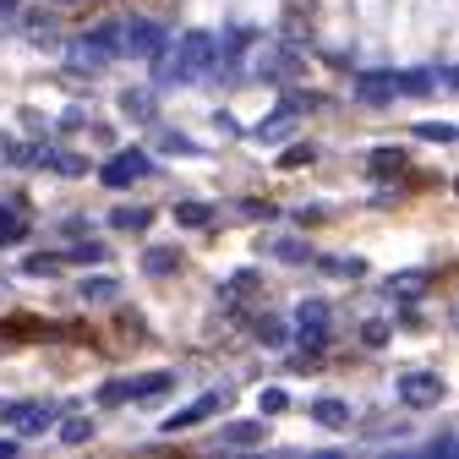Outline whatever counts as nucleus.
I'll return each mask as SVG.
<instances>
[{
    "label": "nucleus",
    "instance_id": "18",
    "mask_svg": "<svg viewBox=\"0 0 459 459\" xmlns=\"http://www.w3.org/2000/svg\"><path fill=\"white\" fill-rule=\"evenodd\" d=\"M399 164H405V153H399V148H372V159H367L372 176H388V169H399Z\"/></svg>",
    "mask_w": 459,
    "mask_h": 459
},
{
    "label": "nucleus",
    "instance_id": "13",
    "mask_svg": "<svg viewBox=\"0 0 459 459\" xmlns=\"http://www.w3.org/2000/svg\"><path fill=\"white\" fill-rule=\"evenodd\" d=\"M169 383H176V372H148V377H132V383H126V399H153V394H164Z\"/></svg>",
    "mask_w": 459,
    "mask_h": 459
},
{
    "label": "nucleus",
    "instance_id": "24",
    "mask_svg": "<svg viewBox=\"0 0 459 459\" xmlns=\"http://www.w3.org/2000/svg\"><path fill=\"white\" fill-rule=\"evenodd\" d=\"M416 137H421V143H454V126H448V121H421Z\"/></svg>",
    "mask_w": 459,
    "mask_h": 459
},
{
    "label": "nucleus",
    "instance_id": "3",
    "mask_svg": "<svg viewBox=\"0 0 459 459\" xmlns=\"http://www.w3.org/2000/svg\"><path fill=\"white\" fill-rule=\"evenodd\" d=\"M153 176V159L143 153V148H121L104 169H99V181L109 186V192H126V186H137V181H148Z\"/></svg>",
    "mask_w": 459,
    "mask_h": 459
},
{
    "label": "nucleus",
    "instance_id": "17",
    "mask_svg": "<svg viewBox=\"0 0 459 459\" xmlns=\"http://www.w3.org/2000/svg\"><path fill=\"white\" fill-rule=\"evenodd\" d=\"M121 109L132 115V121H153V99H148L143 88H126V93H121Z\"/></svg>",
    "mask_w": 459,
    "mask_h": 459
},
{
    "label": "nucleus",
    "instance_id": "21",
    "mask_svg": "<svg viewBox=\"0 0 459 459\" xmlns=\"http://www.w3.org/2000/svg\"><path fill=\"white\" fill-rule=\"evenodd\" d=\"M252 333L268 344V351H273V344H284V323H279V317H257V323H252Z\"/></svg>",
    "mask_w": 459,
    "mask_h": 459
},
{
    "label": "nucleus",
    "instance_id": "19",
    "mask_svg": "<svg viewBox=\"0 0 459 459\" xmlns=\"http://www.w3.org/2000/svg\"><path fill=\"white\" fill-rule=\"evenodd\" d=\"M148 219H153L148 208H115V213H109L115 230H148Z\"/></svg>",
    "mask_w": 459,
    "mask_h": 459
},
{
    "label": "nucleus",
    "instance_id": "25",
    "mask_svg": "<svg viewBox=\"0 0 459 459\" xmlns=\"http://www.w3.org/2000/svg\"><path fill=\"white\" fill-rule=\"evenodd\" d=\"M22 273H33V279H44V273H61V257L39 252V257H28V263H22Z\"/></svg>",
    "mask_w": 459,
    "mask_h": 459
},
{
    "label": "nucleus",
    "instance_id": "9",
    "mask_svg": "<svg viewBox=\"0 0 459 459\" xmlns=\"http://www.w3.org/2000/svg\"><path fill=\"white\" fill-rule=\"evenodd\" d=\"M28 241V213L17 203H0V247H22Z\"/></svg>",
    "mask_w": 459,
    "mask_h": 459
},
{
    "label": "nucleus",
    "instance_id": "4",
    "mask_svg": "<svg viewBox=\"0 0 459 459\" xmlns=\"http://www.w3.org/2000/svg\"><path fill=\"white\" fill-rule=\"evenodd\" d=\"M115 55H121V49H115V28H99V33H88V39H77L66 49V66L72 72H104Z\"/></svg>",
    "mask_w": 459,
    "mask_h": 459
},
{
    "label": "nucleus",
    "instance_id": "22",
    "mask_svg": "<svg viewBox=\"0 0 459 459\" xmlns=\"http://www.w3.org/2000/svg\"><path fill=\"white\" fill-rule=\"evenodd\" d=\"M61 437H66V443H88V437H93V416H72V421H61Z\"/></svg>",
    "mask_w": 459,
    "mask_h": 459
},
{
    "label": "nucleus",
    "instance_id": "7",
    "mask_svg": "<svg viewBox=\"0 0 459 459\" xmlns=\"http://www.w3.org/2000/svg\"><path fill=\"white\" fill-rule=\"evenodd\" d=\"M296 323H301V339H307V351H317V344L328 339V301H323V296L301 301V307H296Z\"/></svg>",
    "mask_w": 459,
    "mask_h": 459
},
{
    "label": "nucleus",
    "instance_id": "11",
    "mask_svg": "<svg viewBox=\"0 0 459 459\" xmlns=\"http://www.w3.org/2000/svg\"><path fill=\"white\" fill-rule=\"evenodd\" d=\"M219 443H224V448H252V443H263V416H257V421H230V427L219 432Z\"/></svg>",
    "mask_w": 459,
    "mask_h": 459
},
{
    "label": "nucleus",
    "instance_id": "27",
    "mask_svg": "<svg viewBox=\"0 0 459 459\" xmlns=\"http://www.w3.org/2000/svg\"><path fill=\"white\" fill-rule=\"evenodd\" d=\"M279 164H284V169H301V164H312V143H296V148L284 153Z\"/></svg>",
    "mask_w": 459,
    "mask_h": 459
},
{
    "label": "nucleus",
    "instance_id": "10",
    "mask_svg": "<svg viewBox=\"0 0 459 459\" xmlns=\"http://www.w3.org/2000/svg\"><path fill=\"white\" fill-rule=\"evenodd\" d=\"M176 268H181V252L176 247H148L143 252V273L148 279H164V273H176Z\"/></svg>",
    "mask_w": 459,
    "mask_h": 459
},
{
    "label": "nucleus",
    "instance_id": "14",
    "mask_svg": "<svg viewBox=\"0 0 459 459\" xmlns=\"http://www.w3.org/2000/svg\"><path fill=\"white\" fill-rule=\"evenodd\" d=\"M312 416L323 427H351V405H344V399H312Z\"/></svg>",
    "mask_w": 459,
    "mask_h": 459
},
{
    "label": "nucleus",
    "instance_id": "20",
    "mask_svg": "<svg viewBox=\"0 0 459 459\" xmlns=\"http://www.w3.org/2000/svg\"><path fill=\"white\" fill-rule=\"evenodd\" d=\"M284 405H290V394H284V388H263V394H257V416H263V421L279 416Z\"/></svg>",
    "mask_w": 459,
    "mask_h": 459
},
{
    "label": "nucleus",
    "instance_id": "26",
    "mask_svg": "<svg viewBox=\"0 0 459 459\" xmlns=\"http://www.w3.org/2000/svg\"><path fill=\"white\" fill-rule=\"evenodd\" d=\"M394 290L399 296H421L427 290V273H394Z\"/></svg>",
    "mask_w": 459,
    "mask_h": 459
},
{
    "label": "nucleus",
    "instance_id": "12",
    "mask_svg": "<svg viewBox=\"0 0 459 459\" xmlns=\"http://www.w3.org/2000/svg\"><path fill=\"white\" fill-rule=\"evenodd\" d=\"M77 296L82 301H115V296H121V279H115V273H93V279L77 284Z\"/></svg>",
    "mask_w": 459,
    "mask_h": 459
},
{
    "label": "nucleus",
    "instance_id": "2",
    "mask_svg": "<svg viewBox=\"0 0 459 459\" xmlns=\"http://www.w3.org/2000/svg\"><path fill=\"white\" fill-rule=\"evenodd\" d=\"M115 49L132 55V61H159L164 55V28L148 17H132L126 28H115Z\"/></svg>",
    "mask_w": 459,
    "mask_h": 459
},
{
    "label": "nucleus",
    "instance_id": "29",
    "mask_svg": "<svg viewBox=\"0 0 459 459\" xmlns=\"http://www.w3.org/2000/svg\"><path fill=\"white\" fill-rule=\"evenodd\" d=\"M273 252H279L284 263H307V247H301V241H290V236H284V241H279Z\"/></svg>",
    "mask_w": 459,
    "mask_h": 459
},
{
    "label": "nucleus",
    "instance_id": "8",
    "mask_svg": "<svg viewBox=\"0 0 459 459\" xmlns=\"http://www.w3.org/2000/svg\"><path fill=\"white\" fill-rule=\"evenodd\" d=\"M351 93H356L361 104H388V99H394V72H361Z\"/></svg>",
    "mask_w": 459,
    "mask_h": 459
},
{
    "label": "nucleus",
    "instance_id": "5",
    "mask_svg": "<svg viewBox=\"0 0 459 459\" xmlns=\"http://www.w3.org/2000/svg\"><path fill=\"white\" fill-rule=\"evenodd\" d=\"M443 399V377L427 372V367H411V372H399V405H411V411H432Z\"/></svg>",
    "mask_w": 459,
    "mask_h": 459
},
{
    "label": "nucleus",
    "instance_id": "15",
    "mask_svg": "<svg viewBox=\"0 0 459 459\" xmlns=\"http://www.w3.org/2000/svg\"><path fill=\"white\" fill-rule=\"evenodd\" d=\"M176 224H181V230H203V224H213V203H176Z\"/></svg>",
    "mask_w": 459,
    "mask_h": 459
},
{
    "label": "nucleus",
    "instance_id": "23",
    "mask_svg": "<svg viewBox=\"0 0 459 459\" xmlns=\"http://www.w3.org/2000/svg\"><path fill=\"white\" fill-rule=\"evenodd\" d=\"M432 88V72H405V77H394V93H427Z\"/></svg>",
    "mask_w": 459,
    "mask_h": 459
},
{
    "label": "nucleus",
    "instance_id": "1",
    "mask_svg": "<svg viewBox=\"0 0 459 459\" xmlns=\"http://www.w3.org/2000/svg\"><path fill=\"white\" fill-rule=\"evenodd\" d=\"M213 55H219L213 33L192 28V33H181V44H176V49H169V61L159 66V77H164V82H197V77L213 66Z\"/></svg>",
    "mask_w": 459,
    "mask_h": 459
},
{
    "label": "nucleus",
    "instance_id": "16",
    "mask_svg": "<svg viewBox=\"0 0 459 459\" xmlns=\"http://www.w3.org/2000/svg\"><path fill=\"white\" fill-rule=\"evenodd\" d=\"M290 126H296V104H284V109L273 115V121H263V126H257V143H279Z\"/></svg>",
    "mask_w": 459,
    "mask_h": 459
},
{
    "label": "nucleus",
    "instance_id": "6",
    "mask_svg": "<svg viewBox=\"0 0 459 459\" xmlns=\"http://www.w3.org/2000/svg\"><path fill=\"white\" fill-rule=\"evenodd\" d=\"M219 405H224V394H219V388H208V394H197V399H192V405H181L176 416H164V432H169V437H176V432H192V427H197V421H208Z\"/></svg>",
    "mask_w": 459,
    "mask_h": 459
},
{
    "label": "nucleus",
    "instance_id": "30",
    "mask_svg": "<svg viewBox=\"0 0 459 459\" xmlns=\"http://www.w3.org/2000/svg\"><path fill=\"white\" fill-rule=\"evenodd\" d=\"M361 339H367V344H383V339H388V328H383V323H367V333H361Z\"/></svg>",
    "mask_w": 459,
    "mask_h": 459
},
{
    "label": "nucleus",
    "instance_id": "28",
    "mask_svg": "<svg viewBox=\"0 0 459 459\" xmlns=\"http://www.w3.org/2000/svg\"><path fill=\"white\" fill-rule=\"evenodd\" d=\"M104 257V241H82V247H72V263H99Z\"/></svg>",
    "mask_w": 459,
    "mask_h": 459
},
{
    "label": "nucleus",
    "instance_id": "31",
    "mask_svg": "<svg viewBox=\"0 0 459 459\" xmlns=\"http://www.w3.org/2000/svg\"><path fill=\"white\" fill-rule=\"evenodd\" d=\"M66 6H77V0H66Z\"/></svg>",
    "mask_w": 459,
    "mask_h": 459
}]
</instances>
